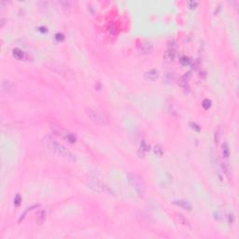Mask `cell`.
I'll list each match as a JSON object with an SVG mask.
<instances>
[{"label":"cell","instance_id":"obj_11","mask_svg":"<svg viewBox=\"0 0 239 239\" xmlns=\"http://www.w3.org/2000/svg\"><path fill=\"white\" fill-rule=\"evenodd\" d=\"M176 57V51L173 48H169L166 50V52L163 54V59H166V61H173Z\"/></svg>","mask_w":239,"mask_h":239},{"label":"cell","instance_id":"obj_22","mask_svg":"<svg viewBox=\"0 0 239 239\" xmlns=\"http://www.w3.org/2000/svg\"><path fill=\"white\" fill-rule=\"evenodd\" d=\"M202 106H203V108L205 109H208L211 107V101L209 99H205L203 101V103H202Z\"/></svg>","mask_w":239,"mask_h":239},{"label":"cell","instance_id":"obj_20","mask_svg":"<svg viewBox=\"0 0 239 239\" xmlns=\"http://www.w3.org/2000/svg\"><path fill=\"white\" fill-rule=\"evenodd\" d=\"M59 4L64 9H70L73 5V2L72 1H61L59 2Z\"/></svg>","mask_w":239,"mask_h":239},{"label":"cell","instance_id":"obj_1","mask_svg":"<svg viewBox=\"0 0 239 239\" xmlns=\"http://www.w3.org/2000/svg\"><path fill=\"white\" fill-rule=\"evenodd\" d=\"M43 142L49 149H51L52 152H55L56 154L64 157L67 160L73 161V162L76 161V157H75L64 145H62L61 143H59L58 141L53 139V137H51V136L44 137Z\"/></svg>","mask_w":239,"mask_h":239},{"label":"cell","instance_id":"obj_19","mask_svg":"<svg viewBox=\"0 0 239 239\" xmlns=\"http://www.w3.org/2000/svg\"><path fill=\"white\" fill-rule=\"evenodd\" d=\"M189 126H190L193 130H194L195 132H200L201 131V127L199 126V125L193 121H191V122H189Z\"/></svg>","mask_w":239,"mask_h":239},{"label":"cell","instance_id":"obj_3","mask_svg":"<svg viewBox=\"0 0 239 239\" xmlns=\"http://www.w3.org/2000/svg\"><path fill=\"white\" fill-rule=\"evenodd\" d=\"M127 181L134 192L139 196H142L146 191V185L143 179L136 174L128 173L127 174Z\"/></svg>","mask_w":239,"mask_h":239},{"label":"cell","instance_id":"obj_8","mask_svg":"<svg viewBox=\"0 0 239 239\" xmlns=\"http://www.w3.org/2000/svg\"><path fill=\"white\" fill-rule=\"evenodd\" d=\"M158 78H159V72L154 69L149 70L144 74V79L148 81H155L158 80Z\"/></svg>","mask_w":239,"mask_h":239},{"label":"cell","instance_id":"obj_9","mask_svg":"<svg viewBox=\"0 0 239 239\" xmlns=\"http://www.w3.org/2000/svg\"><path fill=\"white\" fill-rule=\"evenodd\" d=\"M174 205L178 206L185 210H188V211H191L193 209V206L190 202H188L186 200H176L173 202Z\"/></svg>","mask_w":239,"mask_h":239},{"label":"cell","instance_id":"obj_16","mask_svg":"<svg viewBox=\"0 0 239 239\" xmlns=\"http://www.w3.org/2000/svg\"><path fill=\"white\" fill-rule=\"evenodd\" d=\"M222 155L224 158H228L230 156V148L227 143L222 144Z\"/></svg>","mask_w":239,"mask_h":239},{"label":"cell","instance_id":"obj_12","mask_svg":"<svg viewBox=\"0 0 239 239\" xmlns=\"http://www.w3.org/2000/svg\"><path fill=\"white\" fill-rule=\"evenodd\" d=\"M148 150V145L146 143V141H141V144L139 146V149H138V152H137V155L139 158H143L144 155H145V152Z\"/></svg>","mask_w":239,"mask_h":239},{"label":"cell","instance_id":"obj_24","mask_svg":"<svg viewBox=\"0 0 239 239\" xmlns=\"http://www.w3.org/2000/svg\"><path fill=\"white\" fill-rule=\"evenodd\" d=\"M188 6H189V8H190V9H195L198 6V2H196V1H189L188 2Z\"/></svg>","mask_w":239,"mask_h":239},{"label":"cell","instance_id":"obj_21","mask_svg":"<svg viewBox=\"0 0 239 239\" xmlns=\"http://www.w3.org/2000/svg\"><path fill=\"white\" fill-rule=\"evenodd\" d=\"M154 152H155V154H156L157 156L162 157V154H163V150H162L159 146H155V148H154Z\"/></svg>","mask_w":239,"mask_h":239},{"label":"cell","instance_id":"obj_7","mask_svg":"<svg viewBox=\"0 0 239 239\" xmlns=\"http://www.w3.org/2000/svg\"><path fill=\"white\" fill-rule=\"evenodd\" d=\"M138 50H139V52L143 54H149V53H152V51H153V46L150 42H148V41H144L142 42L139 47H138Z\"/></svg>","mask_w":239,"mask_h":239},{"label":"cell","instance_id":"obj_4","mask_svg":"<svg viewBox=\"0 0 239 239\" xmlns=\"http://www.w3.org/2000/svg\"><path fill=\"white\" fill-rule=\"evenodd\" d=\"M86 113H87L88 117H89L96 124L104 125V124H107L108 122V118L106 116V114H104L103 112L99 111L95 108H87Z\"/></svg>","mask_w":239,"mask_h":239},{"label":"cell","instance_id":"obj_6","mask_svg":"<svg viewBox=\"0 0 239 239\" xmlns=\"http://www.w3.org/2000/svg\"><path fill=\"white\" fill-rule=\"evenodd\" d=\"M15 89L16 87L14 85L13 82H11L10 80H3L2 82H1V90L3 93H6V94H11L15 92Z\"/></svg>","mask_w":239,"mask_h":239},{"label":"cell","instance_id":"obj_26","mask_svg":"<svg viewBox=\"0 0 239 239\" xmlns=\"http://www.w3.org/2000/svg\"><path fill=\"white\" fill-rule=\"evenodd\" d=\"M21 196H20V194H17L16 196H15V198H14V205L15 206H19L20 204H21Z\"/></svg>","mask_w":239,"mask_h":239},{"label":"cell","instance_id":"obj_17","mask_svg":"<svg viewBox=\"0 0 239 239\" xmlns=\"http://www.w3.org/2000/svg\"><path fill=\"white\" fill-rule=\"evenodd\" d=\"M45 219H46V213L44 211H41L39 214V217H37V219H36V222L39 224H42L44 222Z\"/></svg>","mask_w":239,"mask_h":239},{"label":"cell","instance_id":"obj_18","mask_svg":"<svg viewBox=\"0 0 239 239\" xmlns=\"http://www.w3.org/2000/svg\"><path fill=\"white\" fill-rule=\"evenodd\" d=\"M179 62H180V64H181L182 66H188V65H190L191 60H190V58L187 57V56H182V57L180 58Z\"/></svg>","mask_w":239,"mask_h":239},{"label":"cell","instance_id":"obj_15","mask_svg":"<svg viewBox=\"0 0 239 239\" xmlns=\"http://www.w3.org/2000/svg\"><path fill=\"white\" fill-rule=\"evenodd\" d=\"M178 218L180 221V223L184 226H186V227H189V228H191V223L190 221H189L187 220V218L185 216H183L182 214H178Z\"/></svg>","mask_w":239,"mask_h":239},{"label":"cell","instance_id":"obj_14","mask_svg":"<svg viewBox=\"0 0 239 239\" xmlns=\"http://www.w3.org/2000/svg\"><path fill=\"white\" fill-rule=\"evenodd\" d=\"M12 55L17 60H22L24 58V53L19 48H15L13 51H12Z\"/></svg>","mask_w":239,"mask_h":239},{"label":"cell","instance_id":"obj_23","mask_svg":"<svg viewBox=\"0 0 239 239\" xmlns=\"http://www.w3.org/2000/svg\"><path fill=\"white\" fill-rule=\"evenodd\" d=\"M35 207H39V205H37V206L36 205V206H33V207H28V208H27L26 211H24V213H23V214H22V216H21V218H20V220H22L24 218V216H26V214L28 213V211H29V210H32V209H33V208H35Z\"/></svg>","mask_w":239,"mask_h":239},{"label":"cell","instance_id":"obj_13","mask_svg":"<svg viewBox=\"0 0 239 239\" xmlns=\"http://www.w3.org/2000/svg\"><path fill=\"white\" fill-rule=\"evenodd\" d=\"M189 78H190V73H186L184 76L180 79L179 80V85L182 89H184L186 91V89H188V81H189Z\"/></svg>","mask_w":239,"mask_h":239},{"label":"cell","instance_id":"obj_5","mask_svg":"<svg viewBox=\"0 0 239 239\" xmlns=\"http://www.w3.org/2000/svg\"><path fill=\"white\" fill-rule=\"evenodd\" d=\"M53 128H52V130H53ZM56 129H57V130L53 129V132L56 133V134H58L59 135H62L67 142H69V143H71V144H75V143L77 142V137H76V135H75L74 134H72V133H70V132H68V131L61 130L60 127H56Z\"/></svg>","mask_w":239,"mask_h":239},{"label":"cell","instance_id":"obj_10","mask_svg":"<svg viewBox=\"0 0 239 239\" xmlns=\"http://www.w3.org/2000/svg\"><path fill=\"white\" fill-rule=\"evenodd\" d=\"M90 188H92L93 190H94L97 193H106L107 192V187H105L104 185H102L101 183L99 182H93L90 184Z\"/></svg>","mask_w":239,"mask_h":239},{"label":"cell","instance_id":"obj_25","mask_svg":"<svg viewBox=\"0 0 239 239\" xmlns=\"http://www.w3.org/2000/svg\"><path fill=\"white\" fill-rule=\"evenodd\" d=\"M55 39H56L57 41H63V40H64V39H65V36H64V35L61 34V33H57L55 35Z\"/></svg>","mask_w":239,"mask_h":239},{"label":"cell","instance_id":"obj_2","mask_svg":"<svg viewBox=\"0 0 239 239\" xmlns=\"http://www.w3.org/2000/svg\"><path fill=\"white\" fill-rule=\"evenodd\" d=\"M46 67L50 70H52L53 72L56 73L57 75H59V76L65 78L67 80L74 79L73 71L67 66H66L65 64H63V63H60V62H57V61H51V62L47 63Z\"/></svg>","mask_w":239,"mask_h":239}]
</instances>
